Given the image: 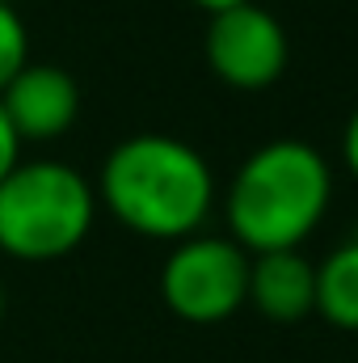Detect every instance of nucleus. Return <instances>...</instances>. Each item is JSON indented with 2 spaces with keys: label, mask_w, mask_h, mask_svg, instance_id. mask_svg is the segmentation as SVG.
<instances>
[{
  "label": "nucleus",
  "mask_w": 358,
  "mask_h": 363,
  "mask_svg": "<svg viewBox=\"0 0 358 363\" xmlns=\"http://www.w3.org/2000/svg\"><path fill=\"white\" fill-rule=\"evenodd\" d=\"M30 64V34L25 21L17 17V9L8 0H0V89Z\"/></svg>",
  "instance_id": "1a4fd4ad"
},
{
  "label": "nucleus",
  "mask_w": 358,
  "mask_h": 363,
  "mask_svg": "<svg viewBox=\"0 0 358 363\" xmlns=\"http://www.w3.org/2000/svg\"><path fill=\"white\" fill-rule=\"evenodd\" d=\"M0 110L21 144L25 140L47 144V140H59L72 131V123L81 114V85L59 64H25L0 89Z\"/></svg>",
  "instance_id": "423d86ee"
},
{
  "label": "nucleus",
  "mask_w": 358,
  "mask_h": 363,
  "mask_svg": "<svg viewBox=\"0 0 358 363\" xmlns=\"http://www.w3.org/2000/svg\"><path fill=\"white\" fill-rule=\"evenodd\" d=\"M97 220L93 182L64 161H17L0 178V250L17 262H55L85 245Z\"/></svg>",
  "instance_id": "7ed1b4c3"
},
{
  "label": "nucleus",
  "mask_w": 358,
  "mask_h": 363,
  "mask_svg": "<svg viewBox=\"0 0 358 363\" xmlns=\"http://www.w3.org/2000/svg\"><path fill=\"white\" fill-rule=\"evenodd\" d=\"M0 317H4V287H0Z\"/></svg>",
  "instance_id": "ddd939ff"
},
{
  "label": "nucleus",
  "mask_w": 358,
  "mask_h": 363,
  "mask_svg": "<svg viewBox=\"0 0 358 363\" xmlns=\"http://www.w3.org/2000/svg\"><path fill=\"white\" fill-rule=\"evenodd\" d=\"M17 161H21V140H17V131L8 127L4 110H0V178H4Z\"/></svg>",
  "instance_id": "9d476101"
},
{
  "label": "nucleus",
  "mask_w": 358,
  "mask_h": 363,
  "mask_svg": "<svg viewBox=\"0 0 358 363\" xmlns=\"http://www.w3.org/2000/svg\"><path fill=\"white\" fill-rule=\"evenodd\" d=\"M333 203V165L316 144L270 140L253 148L224 190L228 237L245 254L299 250Z\"/></svg>",
  "instance_id": "f03ea898"
},
{
  "label": "nucleus",
  "mask_w": 358,
  "mask_h": 363,
  "mask_svg": "<svg viewBox=\"0 0 358 363\" xmlns=\"http://www.w3.org/2000/svg\"><path fill=\"white\" fill-rule=\"evenodd\" d=\"M316 317L358 334V233L316 262Z\"/></svg>",
  "instance_id": "6e6552de"
},
{
  "label": "nucleus",
  "mask_w": 358,
  "mask_h": 363,
  "mask_svg": "<svg viewBox=\"0 0 358 363\" xmlns=\"http://www.w3.org/2000/svg\"><path fill=\"white\" fill-rule=\"evenodd\" d=\"M93 190L122 228L148 241H185L202 233L215 207L207 157L165 131H139L114 144Z\"/></svg>",
  "instance_id": "f257e3e1"
},
{
  "label": "nucleus",
  "mask_w": 358,
  "mask_h": 363,
  "mask_svg": "<svg viewBox=\"0 0 358 363\" xmlns=\"http://www.w3.org/2000/svg\"><path fill=\"white\" fill-rule=\"evenodd\" d=\"M342 165L350 169V178L358 182V106L346 118V131H342Z\"/></svg>",
  "instance_id": "9b49d317"
},
{
  "label": "nucleus",
  "mask_w": 358,
  "mask_h": 363,
  "mask_svg": "<svg viewBox=\"0 0 358 363\" xmlns=\"http://www.w3.org/2000/svg\"><path fill=\"white\" fill-rule=\"evenodd\" d=\"M207 17L211 21L202 34V55H207V68L228 89L262 93L282 81L291 64V38L266 4L245 0Z\"/></svg>",
  "instance_id": "39448f33"
},
{
  "label": "nucleus",
  "mask_w": 358,
  "mask_h": 363,
  "mask_svg": "<svg viewBox=\"0 0 358 363\" xmlns=\"http://www.w3.org/2000/svg\"><path fill=\"white\" fill-rule=\"evenodd\" d=\"M249 258L232 237L194 233L173 241L161 267V300L190 325H219L249 300Z\"/></svg>",
  "instance_id": "20e7f679"
},
{
  "label": "nucleus",
  "mask_w": 358,
  "mask_h": 363,
  "mask_svg": "<svg viewBox=\"0 0 358 363\" xmlns=\"http://www.w3.org/2000/svg\"><path fill=\"white\" fill-rule=\"evenodd\" d=\"M249 308L274 325H295L316 313V262L299 250H274L249 258Z\"/></svg>",
  "instance_id": "0eeeda50"
},
{
  "label": "nucleus",
  "mask_w": 358,
  "mask_h": 363,
  "mask_svg": "<svg viewBox=\"0 0 358 363\" xmlns=\"http://www.w3.org/2000/svg\"><path fill=\"white\" fill-rule=\"evenodd\" d=\"M194 9H202V13H219V9H232V4H245V0H190Z\"/></svg>",
  "instance_id": "f8f14e48"
}]
</instances>
